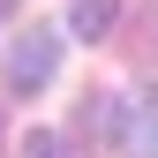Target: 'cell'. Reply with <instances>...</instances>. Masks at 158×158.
<instances>
[{
    "mask_svg": "<svg viewBox=\"0 0 158 158\" xmlns=\"http://www.w3.org/2000/svg\"><path fill=\"white\" fill-rule=\"evenodd\" d=\"M113 15H121V0H75L68 30H75V38H98V30H113Z\"/></svg>",
    "mask_w": 158,
    "mask_h": 158,
    "instance_id": "277c9868",
    "label": "cell"
},
{
    "mask_svg": "<svg viewBox=\"0 0 158 158\" xmlns=\"http://www.w3.org/2000/svg\"><path fill=\"white\" fill-rule=\"evenodd\" d=\"M23 158H68V151H60L53 128H38V135H23Z\"/></svg>",
    "mask_w": 158,
    "mask_h": 158,
    "instance_id": "5b68a950",
    "label": "cell"
},
{
    "mask_svg": "<svg viewBox=\"0 0 158 158\" xmlns=\"http://www.w3.org/2000/svg\"><path fill=\"white\" fill-rule=\"evenodd\" d=\"M8 8H15V0H0V23H8Z\"/></svg>",
    "mask_w": 158,
    "mask_h": 158,
    "instance_id": "8992f818",
    "label": "cell"
},
{
    "mask_svg": "<svg viewBox=\"0 0 158 158\" xmlns=\"http://www.w3.org/2000/svg\"><path fill=\"white\" fill-rule=\"evenodd\" d=\"M83 135H113V143H121V135H128V98H113V90L98 98L90 90L83 98Z\"/></svg>",
    "mask_w": 158,
    "mask_h": 158,
    "instance_id": "3957f363",
    "label": "cell"
},
{
    "mask_svg": "<svg viewBox=\"0 0 158 158\" xmlns=\"http://www.w3.org/2000/svg\"><path fill=\"white\" fill-rule=\"evenodd\" d=\"M128 158H158V83L143 90V98H128Z\"/></svg>",
    "mask_w": 158,
    "mask_h": 158,
    "instance_id": "7a4b0ae2",
    "label": "cell"
},
{
    "mask_svg": "<svg viewBox=\"0 0 158 158\" xmlns=\"http://www.w3.org/2000/svg\"><path fill=\"white\" fill-rule=\"evenodd\" d=\"M53 68H60V38H53L45 23H38V30H23V38L8 45V60H0L8 90H45V83H53Z\"/></svg>",
    "mask_w": 158,
    "mask_h": 158,
    "instance_id": "6da1fadb",
    "label": "cell"
}]
</instances>
